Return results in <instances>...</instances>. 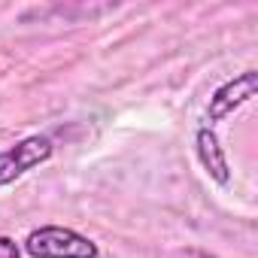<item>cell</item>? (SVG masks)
I'll return each mask as SVG.
<instances>
[{
  "label": "cell",
  "instance_id": "obj_1",
  "mask_svg": "<svg viewBox=\"0 0 258 258\" xmlns=\"http://www.w3.org/2000/svg\"><path fill=\"white\" fill-rule=\"evenodd\" d=\"M25 252L31 258H97L100 255L94 240L61 225H46L31 231L25 240Z\"/></svg>",
  "mask_w": 258,
  "mask_h": 258
},
{
  "label": "cell",
  "instance_id": "obj_2",
  "mask_svg": "<svg viewBox=\"0 0 258 258\" xmlns=\"http://www.w3.org/2000/svg\"><path fill=\"white\" fill-rule=\"evenodd\" d=\"M52 152H55V143L46 134H34V137H28V140L16 143L10 149H4V152H0V188L16 182L19 176H25L37 164L49 161Z\"/></svg>",
  "mask_w": 258,
  "mask_h": 258
},
{
  "label": "cell",
  "instance_id": "obj_3",
  "mask_svg": "<svg viewBox=\"0 0 258 258\" xmlns=\"http://www.w3.org/2000/svg\"><path fill=\"white\" fill-rule=\"evenodd\" d=\"M255 88H258V73L255 70H246L234 79H228L225 85H219L210 97V106H207V121H222L228 118L234 109H240L243 103H249L255 97Z\"/></svg>",
  "mask_w": 258,
  "mask_h": 258
},
{
  "label": "cell",
  "instance_id": "obj_4",
  "mask_svg": "<svg viewBox=\"0 0 258 258\" xmlns=\"http://www.w3.org/2000/svg\"><path fill=\"white\" fill-rule=\"evenodd\" d=\"M195 149H198V158H201V164H204V170L216 179V182H228L231 179V173H228V158H225V152H222V146H219V137H216V131L210 124H204L201 131L195 134Z\"/></svg>",
  "mask_w": 258,
  "mask_h": 258
},
{
  "label": "cell",
  "instance_id": "obj_5",
  "mask_svg": "<svg viewBox=\"0 0 258 258\" xmlns=\"http://www.w3.org/2000/svg\"><path fill=\"white\" fill-rule=\"evenodd\" d=\"M0 258H22V249L13 237H0Z\"/></svg>",
  "mask_w": 258,
  "mask_h": 258
}]
</instances>
